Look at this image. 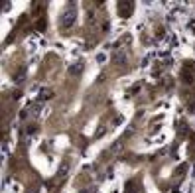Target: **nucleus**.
Segmentation results:
<instances>
[{"label": "nucleus", "instance_id": "obj_1", "mask_svg": "<svg viewBox=\"0 0 195 193\" xmlns=\"http://www.w3.org/2000/svg\"><path fill=\"white\" fill-rule=\"evenodd\" d=\"M75 18V12L71 10V8H69L67 12H65L63 14V18H61V22H63V28H67V26H71V20Z\"/></svg>", "mask_w": 195, "mask_h": 193}]
</instances>
